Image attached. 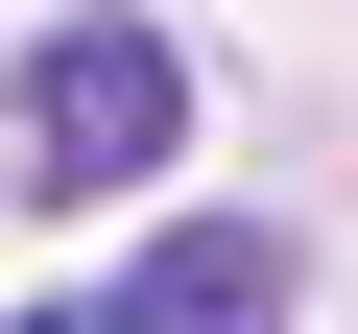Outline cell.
Here are the masks:
<instances>
[{"label":"cell","mask_w":358,"mask_h":334,"mask_svg":"<svg viewBox=\"0 0 358 334\" xmlns=\"http://www.w3.org/2000/svg\"><path fill=\"white\" fill-rule=\"evenodd\" d=\"M96 334H287V239L263 215H192V239H143L96 286Z\"/></svg>","instance_id":"obj_2"},{"label":"cell","mask_w":358,"mask_h":334,"mask_svg":"<svg viewBox=\"0 0 358 334\" xmlns=\"http://www.w3.org/2000/svg\"><path fill=\"white\" fill-rule=\"evenodd\" d=\"M167 143H192V48H167V24H120V0H72V24L0 72V191H24V215L143 191Z\"/></svg>","instance_id":"obj_1"},{"label":"cell","mask_w":358,"mask_h":334,"mask_svg":"<svg viewBox=\"0 0 358 334\" xmlns=\"http://www.w3.org/2000/svg\"><path fill=\"white\" fill-rule=\"evenodd\" d=\"M24 334H96V286H72V310H24Z\"/></svg>","instance_id":"obj_3"}]
</instances>
